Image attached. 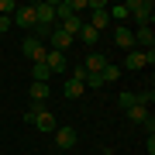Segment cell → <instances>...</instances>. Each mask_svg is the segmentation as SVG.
<instances>
[{"label": "cell", "mask_w": 155, "mask_h": 155, "mask_svg": "<svg viewBox=\"0 0 155 155\" xmlns=\"http://www.w3.org/2000/svg\"><path fill=\"white\" fill-rule=\"evenodd\" d=\"M69 11H72V14H79V11H86V0H69Z\"/></svg>", "instance_id": "d4e9b609"}, {"label": "cell", "mask_w": 155, "mask_h": 155, "mask_svg": "<svg viewBox=\"0 0 155 155\" xmlns=\"http://www.w3.org/2000/svg\"><path fill=\"white\" fill-rule=\"evenodd\" d=\"M83 90H86V86L79 83V79H66V97H69V100H76V97H83Z\"/></svg>", "instance_id": "44dd1931"}, {"label": "cell", "mask_w": 155, "mask_h": 155, "mask_svg": "<svg viewBox=\"0 0 155 155\" xmlns=\"http://www.w3.org/2000/svg\"><path fill=\"white\" fill-rule=\"evenodd\" d=\"M117 104H121V110L134 107V93H117Z\"/></svg>", "instance_id": "603a6c76"}, {"label": "cell", "mask_w": 155, "mask_h": 155, "mask_svg": "<svg viewBox=\"0 0 155 155\" xmlns=\"http://www.w3.org/2000/svg\"><path fill=\"white\" fill-rule=\"evenodd\" d=\"M55 145L59 148H72L76 145V131L72 127H55Z\"/></svg>", "instance_id": "7c38bea8"}, {"label": "cell", "mask_w": 155, "mask_h": 155, "mask_svg": "<svg viewBox=\"0 0 155 155\" xmlns=\"http://www.w3.org/2000/svg\"><path fill=\"white\" fill-rule=\"evenodd\" d=\"M107 62H110V59H107L104 52H97V48H90V55H86L83 62H79V66H83L86 72H104V66H107Z\"/></svg>", "instance_id": "5b68a950"}, {"label": "cell", "mask_w": 155, "mask_h": 155, "mask_svg": "<svg viewBox=\"0 0 155 155\" xmlns=\"http://www.w3.org/2000/svg\"><path fill=\"white\" fill-rule=\"evenodd\" d=\"M124 7H127V17L138 21V28H152V14H155L152 0H127Z\"/></svg>", "instance_id": "6da1fadb"}, {"label": "cell", "mask_w": 155, "mask_h": 155, "mask_svg": "<svg viewBox=\"0 0 155 155\" xmlns=\"http://www.w3.org/2000/svg\"><path fill=\"white\" fill-rule=\"evenodd\" d=\"M127 121H134V124H145V121H148V110H145V107H138V104H134V107H127Z\"/></svg>", "instance_id": "e0dca14e"}, {"label": "cell", "mask_w": 155, "mask_h": 155, "mask_svg": "<svg viewBox=\"0 0 155 155\" xmlns=\"http://www.w3.org/2000/svg\"><path fill=\"white\" fill-rule=\"evenodd\" d=\"M107 17H110V21H117V24H124V21H127V7H124V4L107 7Z\"/></svg>", "instance_id": "d6986e66"}, {"label": "cell", "mask_w": 155, "mask_h": 155, "mask_svg": "<svg viewBox=\"0 0 155 155\" xmlns=\"http://www.w3.org/2000/svg\"><path fill=\"white\" fill-rule=\"evenodd\" d=\"M11 11H17V7H14V0H0V14H4V17H11Z\"/></svg>", "instance_id": "cb8c5ba5"}, {"label": "cell", "mask_w": 155, "mask_h": 155, "mask_svg": "<svg viewBox=\"0 0 155 155\" xmlns=\"http://www.w3.org/2000/svg\"><path fill=\"white\" fill-rule=\"evenodd\" d=\"M131 35H134V48H138V52L155 48V35H152V28H138V31H131Z\"/></svg>", "instance_id": "ba28073f"}, {"label": "cell", "mask_w": 155, "mask_h": 155, "mask_svg": "<svg viewBox=\"0 0 155 155\" xmlns=\"http://www.w3.org/2000/svg\"><path fill=\"white\" fill-rule=\"evenodd\" d=\"M100 76H104V83H117V79H121V66H114V62H107Z\"/></svg>", "instance_id": "ffe728a7"}, {"label": "cell", "mask_w": 155, "mask_h": 155, "mask_svg": "<svg viewBox=\"0 0 155 155\" xmlns=\"http://www.w3.org/2000/svg\"><path fill=\"white\" fill-rule=\"evenodd\" d=\"M59 21H62V31H66V35H72V38H76V35H79V28L86 24L79 14H66V17H59Z\"/></svg>", "instance_id": "8fae6325"}, {"label": "cell", "mask_w": 155, "mask_h": 155, "mask_svg": "<svg viewBox=\"0 0 155 155\" xmlns=\"http://www.w3.org/2000/svg\"><path fill=\"white\" fill-rule=\"evenodd\" d=\"M69 79H79V83H83V79H86V69H83V66H76V69H72V76H69Z\"/></svg>", "instance_id": "484cf974"}, {"label": "cell", "mask_w": 155, "mask_h": 155, "mask_svg": "<svg viewBox=\"0 0 155 155\" xmlns=\"http://www.w3.org/2000/svg\"><path fill=\"white\" fill-rule=\"evenodd\" d=\"M83 86H90V90H100V86H104V76H100V72H86Z\"/></svg>", "instance_id": "7402d4cb"}, {"label": "cell", "mask_w": 155, "mask_h": 155, "mask_svg": "<svg viewBox=\"0 0 155 155\" xmlns=\"http://www.w3.org/2000/svg\"><path fill=\"white\" fill-rule=\"evenodd\" d=\"M14 24H17V28H35V24H38V17H35V4H31V7H17Z\"/></svg>", "instance_id": "9c48e42d"}, {"label": "cell", "mask_w": 155, "mask_h": 155, "mask_svg": "<svg viewBox=\"0 0 155 155\" xmlns=\"http://www.w3.org/2000/svg\"><path fill=\"white\" fill-rule=\"evenodd\" d=\"M124 66H127V69H141V66H145V52L131 48V52H127V59H124Z\"/></svg>", "instance_id": "ac0fdd59"}, {"label": "cell", "mask_w": 155, "mask_h": 155, "mask_svg": "<svg viewBox=\"0 0 155 155\" xmlns=\"http://www.w3.org/2000/svg\"><path fill=\"white\" fill-rule=\"evenodd\" d=\"M76 38H79V41H86L90 48H93V45L100 41V31H97V28H90V24H83V28H79V35H76Z\"/></svg>", "instance_id": "9a60e30c"}, {"label": "cell", "mask_w": 155, "mask_h": 155, "mask_svg": "<svg viewBox=\"0 0 155 155\" xmlns=\"http://www.w3.org/2000/svg\"><path fill=\"white\" fill-rule=\"evenodd\" d=\"M28 93H31V100H35V107H38L41 100H48V93H52V90H48V83H31V90H28Z\"/></svg>", "instance_id": "5bb4252c"}, {"label": "cell", "mask_w": 155, "mask_h": 155, "mask_svg": "<svg viewBox=\"0 0 155 155\" xmlns=\"http://www.w3.org/2000/svg\"><path fill=\"white\" fill-rule=\"evenodd\" d=\"M72 41H76V38H72V35H66L62 28H52V38H48V48H52V52H66V48H69Z\"/></svg>", "instance_id": "52a82bcc"}, {"label": "cell", "mask_w": 155, "mask_h": 155, "mask_svg": "<svg viewBox=\"0 0 155 155\" xmlns=\"http://www.w3.org/2000/svg\"><path fill=\"white\" fill-rule=\"evenodd\" d=\"M35 17H38V24H45V28H52V24H55V0H45V4H35Z\"/></svg>", "instance_id": "277c9868"}, {"label": "cell", "mask_w": 155, "mask_h": 155, "mask_svg": "<svg viewBox=\"0 0 155 155\" xmlns=\"http://www.w3.org/2000/svg\"><path fill=\"white\" fill-rule=\"evenodd\" d=\"M48 79H52L48 66H45V62H35L31 66V83H48Z\"/></svg>", "instance_id": "4fadbf2b"}, {"label": "cell", "mask_w": 155, "mask_h": 155, "mask_svg": "<svg viewBox=\"0 0 155 155\" xmlns=\"http://www.w3.org/2000/svg\"><path fill=\"white\" fill-rule=\"evenodd\" d=\"M114 45H117V48H124V52H131V48H134V35L127 31L124 24H117V28H114Z\"/></svg>", "instance_id": "30bf717a"}, {"label": "cell", "mask_w": 155, "mask_h": 155, "mask_svg": "<svg viewBox=\"0 0 155 155\" xmlns=\"http://www.w3.org/2000/svg\"><path fill=\"white\" fill-rule=\"evenodd\" d=\"M4 31H11V17H4V14H0V35H4Z\"/></svg>", "instance_id": "4316f807"}, {"label": "cell", "mask_w": 155, "mask_h": 155, "mask_svg": "<svg viewBox=\"0 0 155 155\" xmlns=\"http://www.w3.org/2000/svg\"><path fill=\"white\" fill-rule=\"evenodd\" d=\"M45 66H48L52 76H66V52H52V48H48V55H45Z\"/></svg>", "instance_id": "8992f818"}, {"label": "cell", "mask_w": 155, "mask_h": 155, "mask_svg": "<svg viewBox=\"0 0 155 155\" xmlns=\"http://www.w3.org/2000/svg\"><path fill=\"white\" fill-rule=\"evenodd\" d=\"M24 121H28V124H35L38 131H55V127H59L55 114H52V110H41V107H31V110L24 114Z\"/></svg>", "instance_id": "7a4b0ae2"}, {"label": "cell", "mask_w": 155, "mask_h": 155, "mask_svg": "<svg viewBox=\"0 0 155 155\" xmlns=\"http://www.w3.org/2000/svg\"><path fill=\"white\" fill-rule=\"evenodd\" d=\"M21 52H24L31 62H45V55H48V48H45L38 38H24V41H21Z\"/></svg>", "instance_id": "3957f363"}, {"label": "cell", "mask_w": 155, "mask_h": 155, "mask_svg": "<svg viewBox=\"0 0 155 155\" xmlns=\"http://www.w3.org/2000/svg\"><path fill=\"white\" fill-rule=\"evenodd\" d=\"M90 28H97V31H104V28H110V17H107V11H93V17H90Z\"/></svg>", "instance_id": "2e32d148"}]
</instances>
